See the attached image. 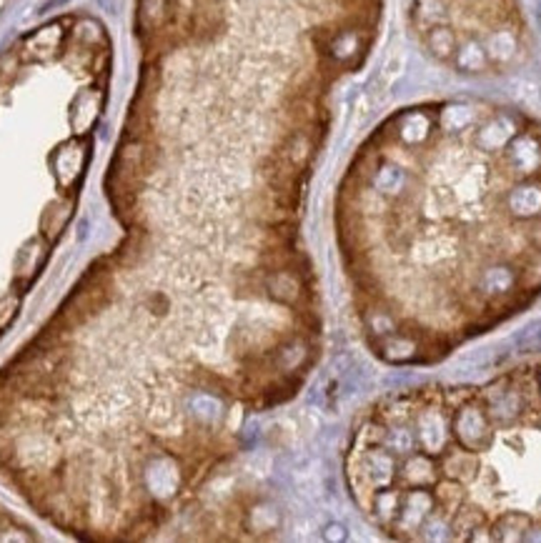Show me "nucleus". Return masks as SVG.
<instances>
[{"instance_id": "1", "label": "nucleus", "mask_w": 541, "mask_h": 543, "mask_svg": "<svg viewBox=\"0 0 541 543\" xmlns=\"http://www.w3.org/2000/svg\"><path fill=\"white\" fill-rule=\"evenodd\" d=\"M451 433L461 443V449H469L474 451V454L486 451L493 441V431H491V418H488L483 403L469 401L464 403V406H459L457 416L451 421Z\"/></svg>"}, {"instance_id": "2", "label": "nucleus", "mask_w": 541, "mask_h": 543, "mask_svg": "<svg viewBox=\"0 0 541 543\" xmlns=\"http://www.w3.org/2000/svg\"><path fill=\"white\" fill-rule=\"evenodd\" d=\"M483 408L493 426H514L524 413V396L506 380L493 383L483 396Z\"/></svg>"}, {"instance_id": "3", "label": "nucleus", "mask_w": 541, "mask_h": 543, "mask_svg": "<svg viewBox=\"0 0 541 543\" xmlns=\"http://www.w3.org/2000/svg\"><path fill=\"white\" fill-rule=\"evenodd\" d=\"M416 441L421 443L424 454L441 456L449 451L451 441V421L441 408H426L416 418Z\"/></svg>"}, {"instance_id": "4", "label": "nucleus", "mask_w": 541, "mask_h": 543, "mask_svg": "<svg viewBox=\"0 0 541 543\" xmlns=\"http://www.w3.org/2000/svg\"><path fill=\"white\" fill-rule=\"evenodd\" d=\"M431 511H434V496L429 490L409 488L406 493H401V506H398V513L393 518V528L401 531L403 536L419 533V528L424 526Z\"/></svg>"}, {"instance_id": "5", "label": "nucleus", "mask_w": 541, "mask_h": 543, "mask_svg": "<svg viewBox=\"0 0 541 543\" xmlns=\"http://www.w3.org/2000/svg\"><path fill=\"white\" fill-rule=\"evenodd\" d=\"M85 160H88V146H85V143H65L63 148H58L53 165H55V175H58V183L63 185V188L75 183V178L83 173Z\"/></svg>"}, {"instance_id": "6", "label": "nucleus", "mask_w": 541, "mask_h": 543, "mask_svg": "<svg viewBox=\"0 0 541 543\" xmlns=\"http://www.w3.org/2000/svg\"><path fill=\"white\" fill-rule=\"evenodd\" d=\"M516 285V273L511 265L506 263H493L488 268L481 270L476 280L479 293H483L486 298H501V295L511 293Z\"/></svg>"}, {"instance_id": "7", "label": "nucleus", "mask_w": 541, "mask_h": 543, "mask_svg": "<svg viewBox=\"0 0 541 543\" xmlns=\"http://www.w3.org/2000/svg\"><path fill=\"white\" fill-rule=\"evenodd\" d=\"M439 478V471H436L431 456H419V454H409V459L403 461L401 466V481L409 488H426V486H434Z\"/></svg>"}, {"instance_id": "8", "label": "nucleus", "mask_w": 541, "mask_h": 543, "mask_svg": "<svg viewBox=\"0 0 541 543\" xmlns=\"http://www.w3.org/2000/svg\"><path fill=\"white\" fill-rule=\"evenodd\" d=\"M441 471L446 478L459 481V483H471L479 473V461L474 456V451L461 449V451H446L444 461H441Z\"/></svg>"}, {"instance_id": "9", "label": "nucleus", "mask_w": 541, "mask_h": 543, "mask_svg": "<svg viewBox=\"0 0 541 543\" xmlns=\"http://www.w3.org/2000/svg\"><path fill=\"white\" fill-rule=\"evenodd\" d=\"M364 471L376 486H386L393 478L396 471V461L388 449H371L364 454Z\"/></svg>"}, {"instance_id": "10", "label": "nucleus", "mask_w": 541, "mask_h": 543, "mask_svg": "<svg viewBox=\"0 0 541 543\" xmlns=\"http://www.w3.org/2000/svg\"><path fill=\"white\" fill-rule=\"evenodd\" d=\"M464 501H466L464 483L451 481V478L444 481V483H439V488H436V493H434V508L439 513H444V516H449V518L464 506Z\"/></svg>"}, {"instance_id": "11", "label": "nucleus", "mask_w": 541, "mask_h": 543, "mask_svg": "<svg viewBox=\"0 0 541 543\" xmlns=\"http://www.w3.org/2000/svg\"><path fill=\"white\" fill-rule=\"evenodd\" d=\"M60 40H63V31H60V26H45V28H40L35 35L28 38L26 50H28V55H33V58H50V55L58 50Z\"/></svg>"}, {"instance_id": "12", "label": "nucleus", "mask_w": 541, "mask_h": 543, "mask_svg": "<svg viewBox=\"0 0 541 543\" xmlns=\"http://www.w3.org/2000/svg\"><path fill=\"white\" fill-rule=\"evenodd\" d=\"M529 516L524 513H504L499 521L493 523L491 528V538L493 541H506V543H516V541H524V533L529 528Z\"/></svg>"}, {"instance_id": "13", "label": "nucleus", "mask_w": 541, "mask_h": 543, "mask_svg": "<svg viewBox=\"0 0 541 543\" xmlns=\"http://www.w3.org/2000/svg\"><path fill=\"white\" fill-rule=\"evenodd\" d=\"M266 288H268V293L281 303H296L298 295H301V285H298V280L293 278L291 273H286V270H278V273L268 275Z\"/></svg>"}, {"instance_id": "14", "label": "nucleus", "mask_w": 541, "mask_h": 543, "mask_svg": "<svg viewBox=\"0 0 541 543\" xmlns=\"http://www.w3.org/2000/svg\"><path fill=\"white\" fill-rule=\"evenodd\" d=\"M481 523H486V516L479 508H459L454 516H451V531L454 538H469L474 528H479Z\"/></svg>"}, {"instance_id": "15", "label": "nucleus", "mask_w": 541, "mask_h": 543, "mask_svg": "<svg viewBox=\"0 0 541 543\" xmlns=\"http://www.w3.org/2000/svg\"><path fill=\"white\" fill-rule=\"evenodd\" d=\"M514 349L519 353H539L541 351V321H529L524 328L514 333L511 338Z\"/></svg>"}, {"instance_id": "16", "label": "nucleus", "mask_w": 541, "mask_h": 543, "mask_svg": "<svg viewBox=\"0 0 541 543\" xmlns=\"http://www.w3.org/2000/svg\"><path fill=\"white\" fill-rule=\"evenodd\" d=\"M383 356L393 363H401V361H411L416 356V343L409 341V338H398V336H391L383 341Z\"/></svg>"}, {"instance_id": "17", "label": "nucleus", "mask_w": 541, "mask_h": 543, "mask_svg": "<svg viewBox=\"0 0 541 543\" xmlns=\"http://www.w3.org/2000/svg\"><path fill=\"white\" fill-rule=\"evenodd\" d=\"M383 443H386V449L391 451V454H398V456H409V454H414V449H416L414 433L403 426L388 431L386 436H383Z\"/></svg>"}, {"instance_id": "18", "label": "nucleus", "mask_w": 541, "mask_h": 543, "mask_svg": "<svg viewBox=\"0 0 541 543\" xmlns=\"http://www.w3.org/2000/svg\"><path fill=\"white\" fill-rule=\"evenodd\" d=\"M398 506H401V493H396V490H378L376 498H373V508L383 523H393Z\"/></svg>"}, {"instance_id": "19", "label": "nucleus", "mask_w": 541, "mask_h": 543, "mask_svg": "<svg viewBox=\"0 0 541 543\" xmlns=\"http://www.w3.org/2000/svg\"><path fill=\"white\" fill-rule=\"evenodd\" d=\"M368 328H371L376 336H388V333H393V321L386 313H371V316H368Z\"/></svg>"}, {"instance_id": "20", "label": "nucleus", "mask_w": 541, "mask_h": 543, "mask_svg": "<svg viewBox=\"0 0 541 543\" xmlns=\"http://www.w3.org/2000/svg\"><path fill=\"white\" fill-rule=\"evenodd\" d=\"M16 308H18V298H16V295H6V298L0 301V328H6L8 323L13 321V316H16Z\"/></svg>"}, {"instance_id": "21", "label": "nucleus", "mask_w": 541, "mask_h": 543, "mask_svg": "<svg viewBox=\"0 0 541 543\" xmlns=\"http://www.w3.org/2000/svg\"><path fill=\"white\" fill-rule=\"evenodd\" d=\"M534 226H531V231H529V238H531V243H534L536 248H541V216L539 218H534Z\"/></svg>"}, {"instance_id": "22", "label": "nucleus", "mask_w": 541, "mask_h": 543, "mask_svg": "<svg viewBox=\"0 0 541 543\" xmlns=\"http://www.w3.org/2000/svg\"><path fill=\"white\" fill-rule=\"evenodd\" d=\"M524 541H541V523H529L524 533Z\"/></svg>"}, {"instance_id": "23", "label": "nucleus", "mask_w": 541, "mask_h": 543, "mask_svg": "<svg viewBox=\"0 0 541 543\" xmlns=\"http://www.w3.org/2000/svg\"><path fill=\"white\" fill-rule=\"evenodd\" d=\"M326 536L334 538V541H341V538H346V533L341 526H329V533H326Z\"/></svg>"}, {"instance_id": "24", "label": "nucleus", "mask_w": 541, "mask_h": 543, "mask_svg": "<svg viewBox=\"0 0 541 543\" xmlns=\"http://www.w3.org/2000/svg\"><path fill=\"white\" fill-rule=\"evenodd\" d=\"M539 393H541V371H539Z\"/></svg>"}]
</instances>
